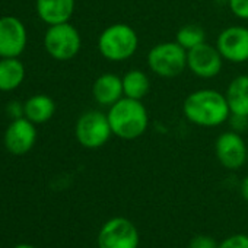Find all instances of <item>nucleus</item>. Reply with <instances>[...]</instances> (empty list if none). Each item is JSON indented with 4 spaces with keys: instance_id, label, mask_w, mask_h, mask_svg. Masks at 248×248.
<instances>
[{
    "instance_id": "nucleus-3",
    "label": "nucleus",
    "mask_w": 248,
    "mask_h": 248,
    "mask_svg": "<svg viewBox=\"0 0 248 248\" xmlns=\"http://www.w3.org/2000/svg\"><path fill=\"white\" fill-rule=\"evenodd\" d=\"M98 51L111 63H121L132 59L139 48V35L133 27L115 22L105 27L98 35Z\"/></svg>"
},
{
    "instance_id": "nucleus-14",
    "label": "nucleus",
    "mask_w": 248,
    "mask_h": 248,
    "mask_svg": "<svg viewBox=\"0 0 248 248\" xmlns=\"http://www.w3.org/2000/svg\"><path fill=\"white\" fill-rule=\"evenodd\" d=\"M123 96V80L115 73H102L92 83V98L101 107L109 108Z\"/></svg>"
},
{
    "instance_id": "nucleus-15",
    "label": "nucleus",
    "mask_w": 248,
    "mask_h": 248,
    "mask_svg": "<svg viewBox=\"0 0 248 248\" xmlns=\"http://www.w3.org/2000/svg\"><path fill=\"white\" fill-rule=\"evenodd\" d=\"M225 96L231 109V115L248 117V75L235 76L229 82Z\"/></svg>"
},
{
    "instance_id": "nucleus-6",
    "label": "nucleus",
    "mask_w": 248,
    "mask_h": 248,
    "mask_svg": "<svg viewBox=\"0 0 248 248\" xmlns=\"http://www.w3.org/2000/svg\"><path fill=\"white\" fill-rule=\"evenodd\" d=\"M44 48L57 62L72 60L82 48L80 32L70 22L50 25L44 34Z\"/></svg>"
},
{
    "instance_id": "nucleus-5",
    "label": "nucleus",
    "mask_w": 248,
    "mask_h": 248,
    "mask_svg": "<svg viewBox=\"0 0 248 248\" xmlns=\"http://www.w3.org/2000/svg\"><path fill=\"white\" fill-rule=\"evenodd\" d=\"M75 136L78 143L86 149H99L105 146L112 136L107 112L89 109L80 114L75 124Z\"/></svg>"
},
{
    "instance_id": "nucleus-22",
    "label": "nucleus",
    "mask_w": 248,
    "mask_h": 248,
    "mask_svg": "<svg viewBox=\"0 0 248 248\" xmlns=\"http://www.w3.org/2000/svg\"><path fill=\"white\" fill-rule=\"evenodd\" d=\"M219 242L209 235H196L190 241V248H217Z\"/></svg>"
},
{
    "instance_id": "nucleus-9",
    "label": "nucleus",
    "mask_w": 248,
    "mask_h": 248,
    "mask_svg": "<svg viewBox=\"0 0 248 248\" xmlns=\"http://www.w3.org/2000/svg\"><path fill=\"white\" fill-rule=\"evenodd\" d=\"M216 48L225 62L242 64L248 62V27L231 25L223 28L216 38Z\"/></svg>"
},
{
    "instance_id": "nucleus-4",
    "label": "nucleus",
    "mask_w": 248,
    "mask_h": 248,
    "mask_svg": "<svg viewBox=\"0 0 248 248\" xmlns=\"http://www.w3.org/2000/svg\"><path fill=\"white\" fill-rule=\"evenodd\" d=\"M149 70L164 79H172L183 75L187 69V50L175 40L155 44L146 56Z\"/></svg>"
},
{
    "instance_id": "nucleus-20",
    "label": "nucleus",
    "mask_w": 248,
    "mask_h": 248,
    "mask_svg": "<svg viewBox=\"0 0 248 248\" xmlns=\"http://www.w3.org/2000/svg\"><path fill=\"white\" fill-rule=\"evenodd\" d=\"M226 3L235 18L248 21V0H226Z\"/></svg>"
},
{
    "instance_id": "nucleus-19",
    "label": "nucleus",
    "mask_w": 248,
    "mask_h": 248,
    "mask_svg": "<svg viewBox=\"0 0 248 248\" xmlns=\"http://www.w3.org/2000/svg\"><path fill=\"white\" fill-rule=\"evenodd\" d=\"M175 41L183 48H186L188 51V50H191V48H194V47L206 43V32L197 24H187V25H183L177 31Z\"/></svg>"
},
{
    "instance_id": "nucleus-11",
    "label": "nucleus",
    "mask_w": 248,
    "mask_h": 248,
    "mask_svg": "<svg viewBox=\"0 0 248 248\" xmlns=\"http://www.w3.org/2000/svg\"><path fill=\"white\" fill-rule=\"evenodd\" d=\"M28 43L24 22L12 15L0 18V59L19 57Z\"/></svg>"
},
{
    "instance_id": "nucleus-12",
    "label": "nucleus",
    "mask_w": 248,
    "mask_h": 248,
    "mask_svg": "<svg viewBox=\"0 0 248 248\" xmlns=\"http://www.w3.org/2000/svg\"><path fill=\"white\" fill-rule=\"evenodd\" d=\"M35 126L37 124L30 121L27 117L12 120L3 136V145L6 151L15 156H22L31 152L37 142Z\"/></svg>"
},
{
    "instance_id": "nucleus-8",
    "label": "nucleus",
    "mask_w": 248,
    "mask_h": 248,
    "mask_svg": "<svg viewBox=\"0 0 248 248\" xmlns=\"http://www.w3.org/2000/svg\"><path fill=\"white\" fill-rule=\"evenodd\" d=\"M215 154L219 164L231 171L239 170L248 162V146L241 133L235 130L223 132L216 138Z\"/></svg>"
},
{
    "instance_id": "nucleus-2",
    "label": "nucleus",
    "mask_w": 248,
    "mask_h": 248,
    "mask_svg": "<svg viewBox=\"0 0 248 248\" xmlns=\"http://www.w3.org/2000/svg\"><path fill=\"white\" fill-rule=\"evenodd\" d=\"M112 136L121 140H136L149 127V112L140 99L123 96L107 111Z\"/></svg>"
},
{
    "instance_id": "nucleus-17",
    "label": "nucleus",
    "mask_w": 248,
    "mask_h": 248,
    "mask_svg": "<svg viewBox=\"0 0 248 248\" xmlns=\"http://www.w3.org/2000/svg\"><path fill=\"white\" fill-rule=\"evenodd\" d=\"M25 79V66L19 57L0 59V91L12 92L18 89Z\"/></svg>"
},
{
    "instance_id": "nucleus-16",
    "label": "nucleus",
    "mask_w": 248,
    "mask_h": 248,
    "mask_svg": "<svg viewBox=\"0 0 248 248\" xmlns=\"http://www.w3.org/2000/svg\"><path fill=\"white\" fill-rule=\"evenodd\" d=\"M56 114V102L46 93H37L24 102V117L34 124H44Z\"/></svg>"
},
{
    "instance_id": "nucleus-21",
    "label": "nucleus",
    "mask_w": 248,
    "mask_h": 248,
    "mask_svg": "<svg viewBox=\"0 0 248 248\" xmlns=\"http://www.w3.org/2000/svg\"><path fill=\"white\" fill-rule=\"evenodd\" d=\"M217 248H248V235L235 233L219 242Z\"/></svg>"
},
{
    "instance_id": "nucleus-23",
    "label": "nucleus",
    "mask_w": 248,
    "mask_h": 248,
    "mask_svg": "<svg viewBox=\"0 0 248 248\" xmlns=\"http://www.w3.org/2000/svg\"><path fill=\"white\" fill-rule=\"evenodd\" d=\"M6 111L12 117V120L19 118V117H24V104H21L18 101H12V102L8 104Z\"/></svg>"
},
{
    "instance_id": "nucleus-7",
    "label": "nucleus",
    "mask_w": 248,
    "mask_h": 248,
    "mask_svg": "<svg viewBox=\"0 0 248 248\" xmlns=\"http://www.w3.org/2000/svg\"><path fill=\"white\" fill-rule=\"evenodd\" d=\"M96 241L98 248H139L140 235L130 219L115 216L101 226Z\"/></svg>"
},
{
    "instance_id": "nucleus-24",
    "label": "nucleus",
    "mask_w": 248,
    "mask_h": 248,
    "mask_svg": "<svg viewBox=\"0 0 248 248\" xmlns=\"http://www.w3.org/2000/svg\"><path fill=\"white\" fill-rule=\"evenodd\" d=\"M239 190H241V196H242V199H244L245 202H248V175L241 181V187H239Z\"/></svg>"
},
{
    "instance_id": "nucleus-10",
    "label": "nucleus",
    "mask_w": 248,
    "mask_h": 248,
    "mask_svg": "<svg viewBox=\"0 0 248 248\" xmlns=\"http://www.w3.org/2000/svg\"><path fill=\"white\" fill-rule=\"evenodd\" d=\"M223 57L209 43H203L187 51V69L200 79H213L220 75L223 69Z\"/></svg>"
},
{
    "instance_id": "nucleus-1",
    "label": "nucleus",
    "mask_w": 248,
    "mask_h": 248,
    "mask_svg": "<svg viewBox=\"0 0 248 248\" xmlns=\"http://www.w3.org/2000/svg\"><path fill=\"white\" fill-rule=\"evenodd\" d=\"M183 114L186 120L194 126L212 129L229 121L231 109L225 93L202 88L190 92L183 102Z\"/></svg>"
},
{
    "instance_id": "nucleus-13",
    "label": "nucleus",
    "mask_w": 248,
    "mask_h": 248,
    "mask_svg": "<svg viewBox=\"0 0 248 248\" xmlns=\"http://www.w3.org/2000/svg\"><path fill=\"white\" fill-rule=\"evenodd\" d=\"M75 8L76 0H35V12L48 27L70 22Z\"/></svg>"
},
{
    "instance_id": "nucleus-25",
    "label": "nucleus",
    "mask_w": 248,
    "mask_h": 248,
    "mask_svg": "<svg viewBox=\"0 0 248 248\" xmlns=\"http://www.w3.org/2000/svg\"><path fill=\"white\" fill-rule=\"evenodd\" d=\"M14 248H35V247L31 245V244H18V245H15Z\"/></svg>"
},
{
    "instance_id": "nucleus-18",
    "label": "nucleus",
    "mask_w": 248,
    "mask_h": 248,
    "mask_svg": "<svg viewBox=\"0 0 248 248\" xmlns=\"http://www.w3.org/2000/svg\"><path fill=\"white\" fill-rule=\"evenodd\" d=\"M124 96L133 99H143L151 91V79L146 72L140 69H132L121 76Z\"/></svg>"
}]
</instances>
